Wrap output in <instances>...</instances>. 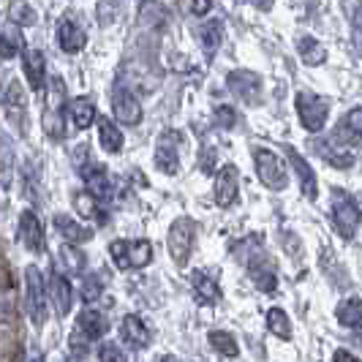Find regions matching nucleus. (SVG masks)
I'll list each match as a JSON object with an SVG mask.
<instances>
[{"label":"nucleus","mask_w":362,"mask_h":362,"mask_svg":"<svg viewBox=\"0 0 362 362\" xmlns=\"http://www.w3.org/2000/svg\"><path fill=\"white\" fill-rule=\"evenodd\" d=\"M44 90H47V104H44V115H41V128L52 142H63V136H66V120H63L66 82L60 76H52Z\"/></svg>","instance_id":"f257e3e1"},{"label":"nucleus","mask_w":362,"mask_h":362,"mask_svg":"<svg viewBox=\"0 0 362 362\" xmlns=\"http://www.w3.org/2000/svg\"><path fill=\"white\" fill-rule=\"evenodd\" d=\"M329 218H332V226L338 235L344 240H354L357 229H360V204L349 191L335 188L332 199H329Z\"/></svg>","instance_id":"f03ea898"},{"label":"nucleus","mask_w":362,"mask_h":362,"mask_svg":"<svg viewBox=\"0 0 362 362\" xmlns=\"http://www.w3.org/2000/svg\"><path fill=\"white\" fill-rule=\"evenodd\" d=\"M194 240H197V223H194V218L177 216L169 223L166 248H169V256H172V262H175L177 267H185V264H188L191 251H194Z\"/></svg>","instance_id":"7ed1b4c3"},{"label":"nucleus","mask_w":362,"mask_h":362,"mask_svg":"<svg viewBox=\"0 0 362 362\" xmlns=\"http://www.w3.org/2000/svg\"><path fill=\"white\" fill-rule=\"evenodd\" d=\"M109 256L117 270H139L153 262V245L150 240H115L109 245Z\"/></svg>","instance_id":"20e7f679"},{"label":"nucleus","mask_w":362,"mask_h":362,"mask_svg":"<svg viewBox=\"0 0 362 362\" xmlns=\"http://www.w3.org/2000/svg\"><path fill=\"white\" fill-rule=\"evenodd\" d=\"M25 308L33 327H44L47 322V284L36 264L25 267Z\"/></svg>","instance_id":"39448f33"},{"label":"nucleus","mask_w":362,"mask_h":362,"mask_svg":"<svg viewBox=\"0 0 362 362\" xmlns=\"http://www.w3.org/2000/svg\"><path fill=\"white\" fill-rule=\"evenodd\" d=\"M254 166H256V177L262 180L264 188H270V191H284V188L289 185L286 166H284L278 153H272L267 147H254Z\"/></svg>","instance_id":"423d86ee"},{"label":"nucleus","mask_w":362,"mask_h":362,"mask_svg":"<svg viewBox=\"0 0 362 362\" xmlns=\"http://www.w3.org/2000/svg\"><path fill=\"white\" fill-rule=\"evenodd\" d=\"M294 109H297V117L303 128L308 134H319L327 126V117H329V104L325 98L313 95V93H297L294 98Z\"/></svg>","instance_id":"0eeeda50"},{"label":"nucleus","mask_w":362,"mask_h":362,"mask_svg":"<svg viewBox=\"0 0 362 362\" xmlns=\"http://www.w3.org/2000/svg\"><path fill=\"white\" fill-rule=\"evenodd\" d=\"M226 88L235 93L237 98L248 107H259L262 104V76L248 69H237V71L226 74Z\"/></svg>","instance_id":"6e6552de"},{"label":"nucleus","mask_w":362,"mask_h":362,"mask_svg":"<svg viewBox=\"0 0 362 362\" xmlns=\"http://www.w3.org/2000/svg\"><path fill=\"white\" fill-rule=\"evenodd\" d=\"M112 112H115V120L120 126H139L142 117H145L139 98L128 90L126 85H115L112 88Z\"/></svg>","instance_id":"1a4fd4ad"},{"label":"nucleus","mask_w":362,"mask_h":362,"mask_svg":"<svg viewBox=\"0 0 362 362\" xmlns=\"http://www.w3.org/2000/svg\"><path fill=\"white\" fill-rule=\"evenodd\" d=\"M262 243H256L254 245V251L251 254H245L240 262L243 264H248V272H251V278H254V286L259 291H264V294H272V291L278 289V272L272 270V264L267 262V256L262 254H256V248H259Z\"/></svg>","instance_id":"9d476101"},{"label":"nucleus","mask_w":362,"mask_h":362,"mask_svg":"<svg viewBox=\"0 0 362 362\" xmlns=\"http://www.w3.org/2000/svg\"><path fill=\"white\" fill-rule=\"evenodd\" d=\"M177 142H180V134L177 131H163L158 136V145H156V169L161 175L175 177L180 172V153H177Z\"/></svg>","instance_id":"9b49d317"},{"label":"nucleus","mask_w":362,"mask_h":362,"mask_svg":"<svg viewBox=\"0 0 362 362\" xmlns=\"http://www.w3.org/2000/svg\"><path fill=\"white\" fill-rule=\"evenodd\" d=\"M313 147V153L327 161L329 166H335V169H351L354 163H357V150H351V147L341 145L338 139H322V142H310Z\"/></svg>","instance_id":"f8f14e48"},{"label":"nucleus","mask_w":362,"mask_h":362,"mask_svg":"<svg viewBox=\"0 0 362 362\" xmlns=\"http://www.w3.org/2000/svg\"><path fill=\"white\" fill-rule=\"evenodd\" d=\"M240 194V169L235 163H226L216 172V191H213V199L218 207H232Z\"/></svg>","instance_id":"ddd939ff"},{"label":"nucleus","mask_w":362,"mask_h":362,"mask_svg":"<svg viewBox=\"0 0 362 362\" xmlns=\"http://www.w3.org/2000/svg\"><path fill=\"white\" fill-rule=\"evenodd\" d=\"M17 235H19V243L30 251V254H44V248H47V240H44V226H41V221L33 210H25L22 216H19V223H17Z\"/></svg>","instance_id":"4468645a"},{"label":"nucleus","mask_w":362,"mask_h":362,"mask_svg":"<svg viewBox=\"0 0 362 362\" xmlns=\"http://www.w3.org/2000/svg\"><path fill=\"white\" fill-rule=\"evenodd\" d=\"M281 150L286 153V158H289L291 169H294V175H297V180H300V191L305 194V199L316 202L319 199V180H316V172L310 169V163L291 145H284Z\"/></svg>","instance_id":"2eb2a0df"},{"label":"nucleus","mask_w":362,"mask_h":362,"mask_svg":"<svg viewBox=\"0 0 362 362\" xmlns=\"http://www.w3.org/2000/svg\"><path fill=\"white\" fill-rule=\"evenodd\" d=\"M44 284H47V303L54 305V313L60 319L69 316V310H71V284H69V278L57 267H52L49 281H44Z\"/></svg>","instance_id":"dca6fc26"},{"label":"nucleus","mask_w":362,"mask_h":362,"mask_svg":"<svg viewBox=\"0 0 362 362\" xmlns=\"http://www.w3.org/2000/svg\"><path fill=\"white\" fill-rule=\"evenodd\" d=\"M54 41H57V47L66 54H76L85 49L88 36H85V30L71 17H63L57 22V28H54Z\"/></svg>","instance_id":"f3484780"},{"label":"nucleus","mask_w":362,"mask_h":362,"mask_svg":"<svg viewBox=\"0 0 362 362\" xmlns=\"http://www.w3.org/2000/svg\"><path fill=\"white\" fill-rule=\"evenodd\" d=\"M52 223L54 229H57V235L63 237L69 245H82V243H90L93 240V229H88V226H82L79 221L74 216H66V213H54L52 216Z\"/></svg>","instance_id":"a211bd4d"},{"label":"nucleus","mask_w":362,"mask_h":362,"mask_svg":"<svg viewBox=\"0 0 362 362\" xmlns=\"http://www.w3.org/2000/svg\"><path fill=\"white\" fill-rule=\"evenodd\" d=\"M360 131H362V109L351 107L344 117L338 120V128H335V136H332V139H338L341 145L357 150V145H360Z\"/></svg>","instance_id":"6ab92c4d"},{"label":"nucleus","mask_w":362,"mask_h":362,"mask_svg":"<svg viewBox=\"0 0 362 362\" xmlns=\"http://www.w3.org/2000/svg\"><path fill=\"white\" fill-rule=\"evenodd\" d=\"M107 332H109V322L104 313L88 308L76 316V335H82L85 341H98V338H104Z\"/></svg>","instance_id":"aec40b11"},{"label":"nucleus","mask_w":362,"mask_h":362,"mask_svg":"<svg viewBox=\"0 0 362 362\" xmlns=\"http://www.w3.org/2000/svg\"><path fill=\"white\" fill-rule=\"evenodd\" d=\"M191 289L199 305H216L221 300V289H218V281L207 270H194L191 272Z\"/></svg>","instance_id":"412c9836"},{"label":"nucleus","mask_w":362,"mask_h":362,"mask_svg":"<svg viewBox=\"0 0 362 362\" xmlns=\"http://www.w3.org/2000/svg\"><path fill=\"white\" fill-rule=\"evenodd\" d=\"M120 338H123L126 346H131V349H147L153 335H150L147 325L136 313H128L126 319L120 322Z\"/></svg>","instance_id":"4be33fe9"},{"label":"nucleus","mask_w":362,"mask_h":362,"mask_svg":"<svg viewBox=\"0 0 362 362\" xmlns=\"http://www.w3.org/2000/svg\"><path fill=\"white\" fill-rule=\"evenodd\" d=\"M79 175H82L85 188H88L85 194H90L95 202L107 199L109 191H112V185H109V175H107V169H104V166H98V163H88Z\"/></svg>","instance_id":"5701e85b"},{"label":"nucleus","mask_w":362,"mask_h":362,"mask_svg":"<svg viewBox=\"0 0 362 362\" xmlns=\"http://www.w3.org/2000/svg\"><path fill=\"white\" fill-rule=\"evenodd\" d=\"M25 76H28L33 90L44 93V88H47V60H44L41 49H28L25 52Z\"/></svg>","instance_id":"b1692460"},{"label":"nucleus","mask_w":362,"mask_h":362,"mask_svg":"<svg viewBox=\"0 0 362 362\" xmlns=\"http://www.w3.org/2000/svg\"><path fill=\"white\" fill-rule=\"evenodd\" d=\"M95 123H98V142H101V147L112 156H117L123 150V142H126L123 131L115 126L109 117H95Z\"/></svg>","instance_id":"393cba45"},{"label":"nucleus","mask_w":362,"mask_h":362,"mask_svg":"<svg viewBox=\"0 0 362 362\" xmlns=\"http://www.w3.org/2000/svg\"><path fill=\"white\" fill-rule=\"evenodd\" d=\"M297 52H300V60L308 69H316V66H325L327 63V49L322 47V41H316L313 36L297 38Z\"/></svg>","instance_id":"a878e982"},{"label":"nucleus","mask_w":362,"mask_h":362,"mask_svg":"<svg viewBox=\"0 0 362 362\" xmlns=\"http://www.w3.org/2000/svg\"><path fill=\"white\" fill-rule=\"evenodd\" d=\"M199 41H202L204 54L213 57V54L218 52V47L223 44V22H221V19H207L199 28Z\"/></svg>","instance_id":"bb28decb"},{"label":"nucleus","mask_w":362,"mask_h":362,"mask_svg":"<svg viewBox=\"0 0 362 362\" xmlns=\"http://www.w3.org/2000/svg\"><path fill=\"white\" fill-rule=\"evenodd\" d=\"M22 52H25V38L19 33V28L6 25L0 30V60H14Z\"/></svg>","instance_id":"cd10ccee"},{"label":"nucleus","mask_w":362,"mask_h":362,"mask_svg":"<svg viewBox=\"0 0 362 362\" xmlns=\"http://www.w3.org/2000/svg\"><path fill=\"white\" fill-rule=\"evenodd\" d=\"M57 259H60V264L66 267L69 275H82L85 267H88V256L82 248H76V245H69V243H63L60 248H57Z\"/></svg>","instance_id":"c85d7f7f"},{"label":"nucleus","mask_w":362,"mask_h":362,"mask_svg":"<svg viewBox=\"0 0 362 362\" xmlns=\"http://www.w3.org/2000/svg\"><path fill=\"white\" fill-rule=\"evenodd\" d=\"M74 210L82 216V221H95V223H107V213L101 210V204L93 199L90 194H74L71 197Z\"/></svg>","instance_id":"c756f323"},{"label":"nucleus","mask_w":362,"mask_h":362,"mask_svg":"<svg viewBox=\"0 0 362 362\" xmlns=\"http://www.w3.org/2000/svg\"><path fill=\"white\" fill-rule=\"evenodd\" d=\"M69 112H71V120L74 126L79 128V131H85V128H90L95 123V104H93V98H74L71 104H69Z\"/></svg>","instance_id":"7c9ffc66"},{"label":"nucleus","mask_w":362,"mask_h":362,"mask_svg":"<svg viewBox=\"0 0 362 362\" xmlns=\"http://www.w3.org/2000/svg\"><path fill=\"white\" fill-rule=\"evenodd\" d=\"M207 344L213 346V351H218L221 357H237L240 354L237 338L229 329H210L207 332Z\"/></svg>","instance_id":"2f4dec72"},{"label":"nucleus","mask_w":362,"mask_h":362,"mask_svg":"<svg viewBox=\"0 0 362 362\" xmlns=\"http://www.w3.org/2000/svg\"><path fill=\"white\" fill-rule=\"evenodd\" d=\"M335 316H338L341 327H346V329H357V327H360V322H362L360 297H349L346 303H341V305H338V310H335Z\"/></svg>","instance_id":"473e14b6"},{"label":"nucleus","mask_w":362,"mask_h":362,"mask_svg":"<svg viewBox=\"0 0 362 362\" xmlns=\"http://www.w3.org/2000/svg\"><path fill=\"white\" fill-rule=\"evenodd\" d=\"M267 329H270L272 335H278L281 341H289L291 338V322H289V316H286V310L284 308L267 310Z\"/></svg>","instance_id":"72a5a7b5"},{"label":"nucleus","mask_w":362,"mask_h":362,"mask_svg":"<svg viewBox=\"0 0 362 362\" xmlns=\"http://www.w3.org/2000/svg\"><path fill=\"white\" fill-rule=\"evenodd\" d=\"M6 109H8V115L14 117V112L17 115H25V109H28V95H25V88H22V82H11L8 85V90H6Z\"/></svg>","instance_id":"f704fd0d"},{"label":"nucleus","mask_w":362,"mask_h":362,"mask_svg":"<svg viewBox=\"0 0 362 362\" xmlns=\"http://www.w3.org/2000/svg\"><path fill=\"white\" fill-rule=\"evenodd\" d=\"M8 14H11V25L14 28H22V25H36L38 14L30 3H11L8 6Z\"/></svg>","instance_id":"c9c22d12"},{"label":"nucleus","mask_w":362,"mask_h":362,"mask_svg":"<svg viewBox=\"0 0 362 362\" xmlns=\"http://www.w3.org/2000/svg\"><path fill=\"white\" fill-rule=\"evenodd\" d=\"M104 294V278L98 272H90L88 278H82V300L85 303H98Z\"/></svg>","instance_id":"e433bc0d"},{"label":"nucleus","mask_w":362,"mask_h":362,"mask_svg":"<svg viewBox=\"0 0 362 362\" xmlns=\"http://www.w3.org/2000/svg\"><path fill=\"white\" fill-rule=\"evenodd\" d=\"M213 123H216L218 128H223V131L235 128L237 126V112H235V107H229V104H218V107L213 109Z\"/></svg>","instance_id":"4c0bfd02"},{"label":"nucleus","mask_w":362,"mask_h":362,"mask_svg":"<svg viewBox=\"0 0 362 362\" xmlns=\"http://www.w3.org/2000/svg\"><path fill=\"white\" fill-rule=\"evenodd\" d=\"M98 362H128V357L117 344L104 341V344L98 346Z\"/></svg>","instance_id":"58836bf2"},{"label":"nucleus","mask_w":362,"mask_h":362,"mask_svg":"<svg viewBox=\"0 0 362 362\" xmlns=\"http://www.w3.org/2000/svg\"><path fill=\"white\" fill-rule=\"evenodd\" d=\"M216 161H218V150H216V147H202L199 169L204 172V175H213V169H216Z\"/></svg>","instance_id":"ea45409f"},{"label":"nucleus","mask_w":362,"mask_h":362,"mask_svg":"<svg viewBox=\"0 0 362 362\" xmlns=\"http://www.w3.org/2000/svg\"><path fill=\"white\" fill-rule=\"evenodd\" d=\"M71 163L76 172H82L88 166V145H76L71 147Z\"/></svg>","instance_id":"a19ab883"},{"label":"nucleus","mask_w":362,"mask_h":362,"mask_svg":"<svg viewBox=\"0 0 362 362\" xmlns=\"http://www.w3.org/2000/svg\"><path fill=\"white\" fill-rule=\"evenodd\" d=\"M210 8H213V3H204V0H199V3H191V11H194L197 17H204Z\"/></svg>","instance_id":"79ce46f5"},{"label":"nucleus","mask_w":362,"mask_h":362,"mask_svg":"<svg viewBox=\"0 0 362 362\" xmlns=\"http://www.w3.org/2000/svg\"><path fill=\"white\" fill-rule=\"evenodd\" d=\"M332 360H335V362H360L357 357H354V354H351V351H346V349H338Z\"/></svg>","instance_id":"37998d69"},{"label":"nucleus","mask_w":362,"mask_h":362,"mask_svg":"<svg viewBox=\"0 0 362 362\" xmlns=\"http://www.w3.org/2000/svg\"><path fill=\"white\" fill-rule=\"evenodd\" d=\"M161 362H180V360H177V357H172V354H169V357H163Z\"/></svg>","instance_id":"c03bdc74"}]
</instances>
